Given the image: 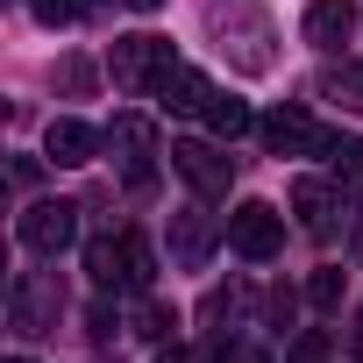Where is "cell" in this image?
Returning a JSON list of instances; mask_svg holds the SVG:
<instances>
[{"instance_id": "2", "label": "cell", "mask_w": 363, "mask_h": 363, "mask_svg": "<svg viewBox=\"0 0 363 363\" xmlns=\"http://www.w3.org/2000/svg\"><path fill=\"white\" fill-rule=\"evenodd\" d=\"M107 72H114L121 93H157V86L178 72V57H171L164 36H121V43L107 50Z\"/></svg>"}, {"instance_id": "7", "label": "cell", "mask_w": 363, "mask_h": 363, "mask_svg": "<svg viewBox=\"0 0 363 363\" xmlns=\"http://www.w3.org/2000/svg\"><path fill=\"white\" fill-rule=\"evenodd\" d=\"M8 313H15V328H22V335H43V328H57V313H65V285H57L50 271H22V278H15Z\"/></svg>"}, {"instance_id": "19", "label": "cell", "mask_w": 363, "mask_h": 363, "mask_svg": "<svg viewBox=\"0 0 363 363\" xmlns=\"http://www.w3.org/2000/svg\"><path fill=\"white\" fill-rule=\"evenodd\" d=\"M342 292H349V278H342V271H313V278H306V299H313L320 313H335V306H342Z\"/></svg>"}, {"instance_id": "21", "label": "cell", "mask_w": 363, "mask_h": 363, "mask_svg": "<svg viewBox=\"0 0 363 363\" xmlns=\"http://www.w3.org/2000/svg\"><path fill=\"white\" fill-rule=\"evenodd\" d=\"M285 363H328V335L320 328H299L292 349H285Z\"/></svg>"}, {"instance_id": "25", "label": "cell", "mask_w": 363, "mask_h": 363, "mask_svg": "<svg viewBox=\"0 0 363 363\" xmlns=\"http://www.w3.org/2000/svg\"><path fill=\"white\" fill-rule=\"evenodd\" d=\"M121 8H135V15H157V8H164V0H121Z\"/></svg>"}, {"instance_id": "8", "label": "cell", "mask_w": 363, "mask_h": 363, "mask_svg": "<svg viewBox=\"0 0 363 363\" xmlns=\"http://www.w3.org/2000/svg\"><path fill=\"white\" fill-rule=\"evenodd\" d=\"M107 150H114V164L128 171V186H135V193H150V178H157V171H150L157 128H150L143 114H114V121H107Z\"/></svg>"}, {"instance_id": "9", "label": "cell", "mask_w": 363, "mask_h": 363, "mask_svg": "<svg viewBox=\"0 0 363 363\" xmlns=\"http://www.w3.org/2000/svg\"><path fill=\"white\" fill-rule=\"evenodd\" d=\"M257 128H264V143H271L278 157H306V150L320 157V150H328V135H335V128H320L306 107H271Z\"/></svg>"}, {"instance_id": "17", "label": "cell", "mask_w": 363, "mask_h": 363, "mask_svg": "<svg viewBox=\"0 0 363 363\" xmlns=\"http://www.w3.org/2000/svg\"><path fill=\"white\" fill-rule=\"evenodd\" d=\"M320 93H328V100H342L349 114H363V57H349V65H335V72L320 79Z\"/></svg>"}, {"instance_id": "23", "label": "cell", "mask_w": 363, "mask_h": 363, "mask_svg": "<svg viewBox=\"0 0 363 363\" xmlns=\"http://www.w3.org/2000/svg\"><path fill=\"white\" fill-rule=\"evenodd\" d=\"M29 8H36V22H50V29H57V22H72V15H79V0H29Z\"/></svg>"}, {"instance_id": "22", "label": "cell", "mask_w": 363, "mask_h": 363, "mask_svg": "<svg viewBox=\"0 0 363 363\" xmlns=\"http://www.w3.org/2000/svg\"><path fill=\"white\" fill-rule=\"evenodd\" d=\"M114 328H121V313H114V299H107V292H100V299H93V306H86V335H93V342H107V335H114Z\"/></svg>"}, {"instance_id": "11", "label": "cell", "mask_w": 363, "mask_h": 363, "mask_svg": "<svg viewBox=\"0 0 363 363\" xmlns=\"http://www.w3.org/2000/svg\"><path fill=\"white\" fill-rule=\"evenodd\" d=\"M100 143H107V135H93V128H86V121H72V114H57V121L43 128V157H50V164H65V171H72V164H93V150H100Z\"/></svg>"}, {"instance_id": "27", "label": "cell", "mask_w": 363, "mask_h": 363, "mask_svg": "<svg viewBox=\"0 0 363 363\" xmlns=\"http://www.w3.org/2000/svg\"><path fill=\"white\" fill-rule=\"evenodd\" d=\"M15 363H29V356H15Z\"/></svg>"}, {"instance_id": "10", "label": "cell", "mask_w": 363, "mask_h": 363, "mask_svg": "<svg viewBox=\"0 0 363 363\" xmlns=\"http://www.w3.org/2000/svg\"><path fill=\"white\" fill-rule=\"evenodd\" d=\"M356 22H363V8H356V0H313V8H306V22H299V36H306L313 50H342V43L356 36Z\"/></svg>"}, {"instance_id": "20", "label": "cell", "mask_w": 363, "mask_h": 363, "mask_svg": "<svg viewBox=\"0 0 363 363\" xmlns=\"http://www.w3.org/2000/svg\"><path fill=\"white\" fill-rule=\"evenodd\" d=\"M320 157H328L342 178H363V143H356V135H328V150H320Z\"/></svg>"}, {"instance_id": "1", "label": "cell", "mask_w": 363, "mask_h": 363, "mask_svg": "<svg viewBox=\"0 0 363 363\" xmlns=\"http://www.w3.org/2000/svg\"><path fill=\"white\" fill-rule=\"evenodd\" d=\"M207 29H214V43L235 72H271L278 65V50H271L278 29L264 15V0H207Z\"/></svg>"}, {"instance_id": "14", "label": "cell", "mask_w": 363, "mask_h": 363, "mask_svg": "<svg viewBox=\"0 0 363 363\" xmlns=\"http://www.w3.org/2000/svg\"><path fill=\"white\" fill-rule=\"evenodd\" d=\"M200 121H207V128H214L221 143H235V135H250V128H257V114H250V100H235V93H214Z\"/></svg>"}, {"instance_id": "24", "label": "cell", "mask_w": 363, "mask_h": 363, "mask_svg": "<svg viewBox=\"0 0 363 363\" xmlns=\"http://www.w3.org/2000/svg\"><path fill=\"white\" fill-rule=\"evenodd\" d=\"M164 363H200L193 349H178V342H164Z\"/></svg>"}, {"instance_id": "5", "label": "cell", "mask_w": 363, "mask_h": 363, "mask_svg": "<svg viewBox=\"0 0 363 363\" xmlns=\"http://www.w3.org/2000/svg\"><path fill=\"white\" fill-rule=\"evenodd\" d=\"M221 235H228V228H221L207 207H178V214H171V264H178V271H207L214 250H221Z\"/></svg>"}, {"instance_id": "26", "label": "cell", "mask_w": 363, "mask_h": 363, "mask_svg": "<svg viewBox=\"0 0 363 363\" xmlns=\"http://www.w3.org/2000/svg\"><path fill=\"white\" fill-rule=\"evenodd\" d=\"M356 363H363V335H356Z\"/></svg>"}, {"instance_id": "18", "label": "cell", "mask_w": 363, "mask_h": 363, "mask_svg": "<svg viewBox=\"0 0 363 363\" xmlns=\"http://www.w3.org/2000/svg\"><path fill=\"white\" fill-rule=\"evenodd\" d=\"M171 328H178V313H171V306H164V299H143V313H135V335H143V342H157V349H164V342H171Z\"/></svg>"}, {"instance_id": "3", "label": "cell", "mask_w": 363, "mask_h": 363, "mask_svg": "<svg viewBox=\"0 0 363 363\" xmlns=\"http://www.w3.org/2000/svg\"><path fill=\"white\" fill-rule=\"evenodd\" d=\"M171 171L186 178L200 200H228V186H235V157H221V143H200V135L171 143Z\"/></svg>"}, {"instance_id": "12", "label": "cell", "mask_w": 363, "mask_h": 363, "mask_svg": "<svg viewBox=\"0 0 363 363\" xmlns=\"http://www.w3.org/2000/svg\"><path fill=\"white\" fill-rule=\"evenodd\" d=\"M292 214H299L306 235H335L342 200H335V186H320V178H299V186H292Z\"/></svg>"}, {"instance_id": "4", "label": "cell", "mask_w": 363, "mask_h": 363, "mask_svg": "<svg viewBox=\"0 0 363 363\" xmlns=\"http://www.w3.org/2000/svg\"><path fill=\"white\" fill-rule=\"evenodd\" d=\"M228 250L250 257V264H271V257L285 250V214H278L271 200H242V207L228 214Z\"/></svg>"}, {"instance_id": "15", "label": "cell", "mask_w": 363, "mask_h": 363, "mask_svg": "<svg viewBox=\"0 0 363 363\" xmlns=\"http://www.w3.org/2000/svg\"><path fill=\"white\" fill-rule=\"evenodd\" d=\"M121 285H128V292H150V285H157V250H150V235H135V228L121 235Z\"/></svg>"}, {"instance_id": "13", "label": "cell", "mask_w": 363, "mask_h": 363, "mask_svg": "<svg viewBox=\"0 0 363 363\" xmlns=\"http://www.w3.org/2000/svg\"><path fill=\"white\" fill-rule=\"evenodd\" d=\"M157 100H164V114H207V100H214V86H207V72H193V65H178L164 86H157Z\"/></svg>"}, {"instance_id": "6", "label": "cell", "mask_w": 363, "mask_h": 363, "mask_svg": "<svg viewBox=\"0 0 363 363\" xmlns=\"http://www.w3.org/2000/svg\"><path fill=\"white\" fill-rule=\"evenodd\" d=\"M15 235H22V250L57 257V250H72V235H79V207H72V200H36V207L15 221Z\"/></svg>"}, {"instance_id": "16", "label": "cell", "mask_w": 363, "mask_h": 363, "mask_svg": "<svg viewBox=\"0 0 363 363\" xmlns=\"http://www.w3.org/2000/svg\"><path fill=\"white\" fill-rule=\"evenodd\" d=\"M86 278H93L100 292L121 285V235H93V242H86Z\"/></svg>"}]
</instances>
